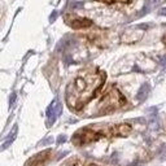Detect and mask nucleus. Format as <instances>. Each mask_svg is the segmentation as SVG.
Listing matches in <instances>:
<instances>
[{
	"label": "nucleus",
	"instance_id": "nucleus-2",
	"mask_svg": "<svg viewBox=\"0 0 166 166\" xmlns=\"http://www.w3.org/2000/svg\"><path fill=\"white\" fill-rule=\"evenodd\" d=\"M131 133V126L127 123H119V125H92L87 126L81 130H78L73 135L72 142L81 147L88 143L96 142L101 138H116V136H126Z\"/></svg>",
	"mask_w": 166,
	"mask_h": 166
},
{
	"label": "nucleus",
	"instance_id": "nucleus-12",
	"mask_svg": "<svg viewBox=\"0 0 166 166\" xmlns=\"http://www.w3.org/2000/svg\"><path fill=\"white\" fill-rule=\"evenodd\" d=\"M90 166H98V165H90Z\"/></svg>",
	"mask_w": 166,
	"mask_h": 166
},
{
	"label": "nucleus",
	"instance_id": "nucleus-10",
	"mask_svg": "<svg viewBox=\"0 0 166 166\" xmlns=\"http://www.w3.org/2000/svg\"><path fill=\"white\" fill-rule=\"evenodd\" d=\"M160 13H161V14H166V8H163V9H161V11H160Z\"/></svg>",
	"mask_w": 166,
	"mask_h": 166
},
{
	"label": "nucleus",
	"instance_id": "nucleus-3",
	"mask_svg": "<svg viewBox=\"0 0 166 166\" xmlns=\"http://www.w3.org/2000/svg\"><path fill=\"white\" fill-rule=\"evenodd\" d=\"M126 104L125 96L122 95L116 87H110V88L103 95V98L98 105V114H108L112 113L113 110H116L121 107H123Z\"/></svg>",
	"mask_w": 166,
	"mask_h": 166
},
{
	"label": "nucleus",
	"instance_id": "nucleus-9",
	"mask_svg": "<svg viewBox=\"0 0 166 166\" xmlns=\"http://www.w3.org/2000/svg\"><path fill=\"white\" fill-rule=\"evenodd\" d=\"M79 5H82V3H75L73 8H79Z\"/></svg>",
	"mask_w": 166,
	"mask_h": 166
},
{
	"label": "nucleus",
	"instance_id": "nucleus-4",
	"mask_svg": "<svg viewBox=\"0 0 166 166\" xmlns=\"http://www.w3.org/2000/svg\"><path fill=\"white\" fill-rule=\"evenodd\" d=\"M51 151L47 149V151H43L42 153H38L35 154L34 157H31V158L26 162L25 166H44L49 160H51Z\"/></svg>",
	"mask_w": 166,
	"mask_h": 166
},
{
	"label": "nucleus",
	"instance_id": "nucleus-11",
	"mask_svg": "<svg viewBox=\"0 0 166 166\" xmlns=\"http://www.w3.org/2000/svg\"><path fill=\"white\" fill-rule=\"evenodd\" d=\"M163 43H165V46H166V35L163 37Z\"/></svg>",
	"mask_w": 166,
	"mask_h": 166
},
{
	"label": "nucleus",
	"instance_id": "nucleus-7",
	"mask_svg": "<svg viewBox=\"0 0 166 166\" xmlns=\"http://www.w3.org/2000/svg\"><path fill=\"white\" fill-rule=\"evenodd\" d=\"M100 2H104V3H113V2H128V0H100Z\"/></svg>",
	"mask_w": 166,
	"mask_h": 166
},
{
	"label": "nucleus",
	"instance_id": "nucleus-1",
	"mask_svg": "<svg viewBox=\"0 0 166 166\" xmlns=\"http://www.w3.org/2000/svg\"><path fill=\"white\" fill-rule=\"evenodd\" d=\"M105 82V73L98 68L86 69L69 83L65 99L68 107L73 110L82 109L98 93Z\"/></svg>",
	"mask_w": 166,
	"mask_h": 166
},
{
	"label": "nucleus",
	"instance_id": "nucleus-6",
	"mask_svg": "<svg viewBox=\"0 0 166 166\" xmlns=\"http://www.w3.org/2000/svg\"><path fill=\"white\" fill-rule=\"evenodd\" d=\"M61 113V104L58 101H53L51 104V107L48 108V119H49V123L52 122L53 123L55 119L57 118V116Z\"/></svg>",
	"mask_w": 166,
	"mask_h": 166
},
{
	"label": "nucleus",
	"instance_id": "nucleus-8",
	"mask_svg": "<svg viewBox=\"0 0 166 166\" xmlns=\"http://www.w3.org/2000/svg\"><path fill=\"white\" fill-rule=\"evenodd\" d=\"M56 16H57V12H53V13L51 14V18H49V20H51V21H55V20H56Z\"/></svg>",
	"mask_w": 166,
	"mask_h": 166
},
{
	"label": "nucleus",
	"instance_id": "nucleus-5",
	"mask_svg": "<svg viewBox=\"0 0 166 166\" xmlns=\"http://www.w3.org/2000/svg\"><path fill=\"white\" fill-rule=\"evenodd\" d=\"M65 22L72 26L74 29H82V28H88L92 25V21L87 20V18H82V17H77V16H66L65 17Z\"/></svg>",
	"mask_w": 166,
	"mask_h": 166
}]
</instances>
